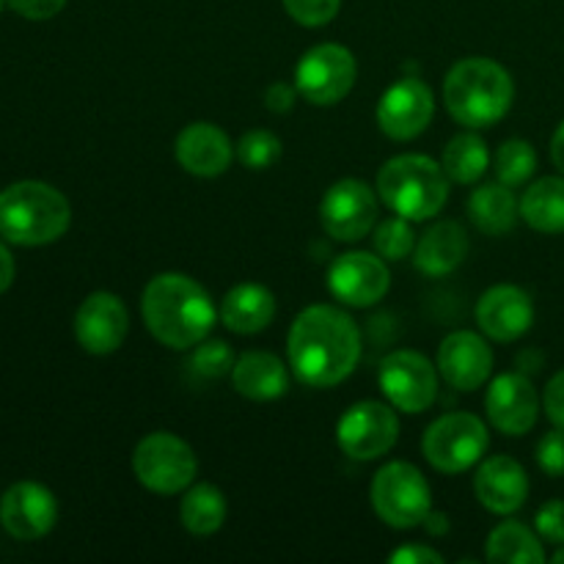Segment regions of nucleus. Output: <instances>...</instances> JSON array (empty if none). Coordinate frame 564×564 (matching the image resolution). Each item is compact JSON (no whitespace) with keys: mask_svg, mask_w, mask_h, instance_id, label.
I'll use <instances>...</instances> for the list:
<instances>
[{"mask_svg":"<svg viewBox=\"0 0 564 564\" xmlns=\"http://www.w3.org/2000/svg\"><path fill=\"white\" fill-rule=\"evenodd\" d=\"M375 512L391 529H416L433 512V494L413 463L394 460L386 463L372 479L369 488Z\"/></svg>","mask_w":564,"mask_h":564,"instance_id":"nucleus-6","label":"nucleus"},{"mask_svg":"<svg viewBox=\"0 0 564 564\" xmlns=\"http://www.w3.org/2000/svg\"><path fill=\"white\" fill-rule=\"evenodd\" d=\"M534 529L543 538V543L564 545V501H549L540 507L538 518H534Z\"/></svg>","mask_w":564,"mask_h":564,"instance_id":"nucleus-36","label":"nucleus"},{"mask_svg":"<svg viewBox=\"0 0 564 564\" xmlns=\"http://www.w3.org/2000/svg\"><path fill=\"white\" fill-rule=\"evenodd\" d=\"M521 218L540 235H564V176H543L529 185Z\"/></svg>","mask_w":564,"mask_h":564,"instance_id":"nucleus-26","label":"nucleus"},{"mask_svg":"<svg viewBox=\"0 0 564 564\" xmlns=\"http://www.w3.org/2000/svg\"><path fill=\"white\" fill-rule=\"evenodd\" d=\"M488 562L494 564H543V538L534 534L527 523L505 521L490 532Z\"/></svg>","mask_w":564,"mask_h":564,"instance_id":"nucleus-27","label":"nucleus"},{"mask_svg":"<svg viewBox=\"0 0 564 564\" xmlns=\"http://www.w3.org/2000/svg\"><path fill=\"white\" fill-rule=\"evenodd\" d=\"M551 562H554V564H564V545H560V551H556V554L551 556Z\"/></svg>","mask_w":564,"mask_h":564,"instance_id":"nucleus-43","label":"nucleus"},{"mask_svg":"<svg viewBox=\"0 0 564 564\" xmlns=\"http://www.w3.org/2000/svg\"><path fill=\"white\" fill-rule=\"evenodd\" d=\"M235 152L246 169L264 171L279 163L284 147H281V141L270 130H248L240 138V143H237Z\"/></svg>","mask_w":564,"mask_h":564,"instance_id":"nucleus-33","label":"nucleus"},{"mask_svg":"<svg viewBox=\"0 0 564 564\" xmlns=\"http://www.w3.org/2000/svg\"><path fill=\"white\" fill-rule=\"evenodd\" d=\"M72 207L47 182L25 180L0 191V235L14 246H47L66 235Z\"/></svg>","mask_w":564,"mask_h":564,"instance_id":"nucleus-4","label":"nucleus"},{"mask_svg":"<svg viewBox=\"0 0 564 564\" xmlns=\"http://www.w3.org/2000/svg\"><path fill=\"white\" fill-rule=\"evenodd\" d=\"M297 102V88L290 86V83L279 80L273 86H268L264 91V105H268L270 113H290Z\"/></svg>","mask_w":564,"mask_h":564,"instance_id":"nucleus-40","label":"nucleus"},{"mask_svg":"<svg viewBox=\"0 0 564 564\" xmlns=\"http://www.w3.org/2000/svg\"><path fill=\"white\" fill-rule=\"evenodd\" d=\"M375 251L380 253L389 262H400V259L411 257L413 248H416V237H413L411 220L402 218V215H391L383 224L375 226Z\"/></svg>","mask_w":564,"mask_h":564,"instance_id":"nucleus-31","label":"nucleus"},{"mask_svg":"<svg viewBox=\"0 0 564 564\" xmlns=\"http://www.w3.org/2000/svg\"><path fill=\"white\" fill-rule=\"evenodd\" d=\"M435 113V97L419 77H402L386 88L378 102V124L391 141H413L430 127Z\"/></svg>","mask_w":564,"mask_h":564,"instance_id":"nucleus-14","label":"nucleus"},{"mask_svg":"<svg viewBox=\"0 0 564 564\" xmlns=\"http://www.w3.org/2000/svg\"><path fill=\"white\" fill-rule=\"evenodd\" d=\"M380 391L402 413H424L438 397V369L416 350H394L380 364Z\"/></svg>","mask_w":564,"mask_h":564,"instance_id":"nucleus-11","label":"nucleus"},{"mask_svg":"<svg viewBox=\"0 0 564 564\" xmlns=\"http://www.w3.org/2000/svg\"><path fill=\"white\" fill-rule=\"evenodd\" d=\"M479 330L494 341H518L534 323V303L527 290L516 284H496L485 292L474 308Z\"/></svg>","mask_w":564,"mask_h":564,"instance_id":"nucleus-17","label":"nucleus"},{"mask_svg":"<svg viewBox=\"0 0 564 564\" xmlns=\"http://www.w3.org/2000/svg\"><path fill=\"white\" fill-rule=\"evenodd\" d=\"M543 411L545 416L554 422V427L564 430V369L562 372H556L554 378L549 380V386H545Z\"/></svg>","mask_w":564,"mask_h":564,"instance_id":"nucleus-37","label":"nucleus"},{"mask_svg":"<svg viewBox=\"0 0 564 564\" xmlns=\"http://www.w3.org/2000/svg\"><path fill=\"white\" fill-rule=\"evenodd\" d=\"M174 154L187 174L213 180V176L229 171L237 152L231 147L229 135L218 124H213V121H193V124H187L176 135Z\"/></svg>","mask_w":564,"mask_h":564,"instance_id":"nucleus-20","label":"nucleus"},{"mask_svg":"<svg viewBox=\"0 0 564 564\" xmlns=\"http://www.w3.org/2000/svg\"><path fill=\"white\" fill-rule=\"evenodd\" d=\"M474 494L485 510L496 512V516H512L527 505L529 477L518 460L507 455H494L477 468Z\"/></svg>","mask_w":564,"mask_h":564,"instance_id":"nucleus-21","label":"nucleus"},{"mask_svg":"<svg viewBox=\"0 0 564 564\" xmlns=\"http://www.w3.org/2000/svg\"><path fill=\"white\" fill-rule=\"evenodd\" d=\"M235 350H231L229 341L224 339H204L193 347L191 352V369L204 380L224 378V375H231L235 369Z\"/></svg>","mask_w":564,"mask_h":564,"instance_id":"nucleus-32","label":"nucleus"},{"mask_svg":"<svg viewBox=\"0 0 564 564\" xmlns=\"http://www.w3.org/2000/svg\"><path fill=\"white\" fill-rule=\"evenodd\" d=\"M551 160L560 169V174H564V121L556 127L554 138H551Z\"/></svg>","mask_w":564,"mask_h":564,"instance_id":"nucleus-42","label":"nucleus"},{"mask_svg":"<svg viewBox=\"0 0 564 564\" xmlns=\"http://www.w3.org/2000/svg\"><path fill=\"white\" fill-rule=\"evenodd\" d=\"M231 383L237 394L248 397L253 402L279 400L290 389V375H286L284 361L273 352L248 350L242 352L231 369Z\"/></svg>","mask_w":564,"mask_h":564,"instance_id":"nucleus-23","label":"nucleus"},{"mask_svg":"<svg viewBox=\"0 0 564 564\" xmlns=\"http://www.w3.org/2000/svg\"><path fill=\"white\" fill-rule=\"evenodd\" d=\"M11 281H14V259H11L9 248L0 242V295L9 290Z\"/></svg>","mask_w":564,"mask_h":564,"instance_id":"nucleus-41","label":"nucleus"},{"mask_svg":"<svg viewBox=\"0 0 564 564\" xmlns=\"http://www.w3.org/2000/svg\"><path fill=\"white\" fill-rule=\"evenodd\" d=\"M468 253V235L455 220H438L430 226L413 248V264L430 279L455 273Z\"/></svg>","mask_w":564,"mask_h":564,"instance_id":"nucleus-22","label":"nucleus"},{"mask_svg":"<svg viewBox=\"0 0 564 564\" xmlns=\"http://www.w3.org/2000/svg\"><path fill=\"white\" fill-rule=\"evenodd\" d=\"M147 330L169 350H193L215 328V303L196 279L185 273H160L141 297Z\"/></svg>","mask_w":564,"mask_h":564,"instance_id":"nucleus-2","label":"nucleus"},{"mask_svg":"<svg viewBox=\"0 0 564 564\" xmlns=\"http://www.w3.org/2000/svg\"><path fill=\"white\" fill-rule=\"evenodd\" d=\"M485 411H488L490 424L499 433L518 438L527 435L538 424L540 397L532 380L521 372H505L490 383L485 394Z\"/></svg>","mask_w":564,"mask_h":564,"instance_id":"nucleus-16","label":"nucleus"},{"mask_svg":"<svg viewBox=\"0 0 564 564\" xmlns=\"http://www.w3.org/2000/svg\"><path fill=\"white\" fill-rule=\"evenodd\" d=\"M494 171L496 180L507 187H518L527 180H532V174L538 171V152L529 141L521 138H512L505 141L494 154Z\"/></svg>","mask_w":564,"mask_h":564,"instance_id":"nucleus-30","label":"nucleus"},{"mask_svg":"<svg viewBox=\"0 0 564 564\" xmlns=\"http://www.w3.org/2000/svg\"><path fill=\"white\" fill-rule=\"evenodd\" d=\"M468 215H471L474 226L479 231H485L490 237H501L516 229L521 204L516 202L510 187L496 180L488 182V185H479L471 193V198H468Z\"/></svg>","mask_w":564,"mask_h":564,"instance_id":"nucleus-25","label":"nucleus"},{"mask_svg":"<svg viewBox=\"0 0 564 564\" xmlns=\"http://www.w3.org/2000/svg\"><path fill=\"white\" fill-rule=\"evenodd\" d=\"M397 438H400V419L391 402L389 405L375 400L356 402L341 413L336 424V444L350 460H378L394 449Z\"/></svg>","mask_w":564,"mask_h":564,"instance_id":"nucleus-10","label":"nucleus"},{"mask_svg":"<svg viewBox=\"0 0 564 564\" xmlns=\"http://www.w3.org/2000/svg\"><path fill=\"white\" fill-rule=\"evenodd\" d=\"M58 501L44 485L17 482L0 499V523L14 540H39L55 527Z\"/></svg>","mask_w":564,"mask_h":564,"instance_id":"nucleus-18","label":"nucleus"},{"mask_svg":"<svg viewBox=\"0 0 564 564\" xmlns=\"http://www.w3.org/2000/svg\"><path fill=\"white\" fill-rule=\"evenodd\" d=\"M0 11H3V0H0Z\"/></svg>","mask_w":564,"mask_h":564,"instance_id":"nucleus-44","label":"nucleus"},{"mask_svg":"<svg viewBox=\"0 0 564 564\" xmlns=\"http://www.w3.org/2000/svg\"><path fill=\"white\" fill-rule=\"evenodd\" d=\"M538 466L549 477H564V430L545 433L538 444Z\"/></svg>","mask_w":564,"mask_h":564,"instance_id":"nucleus-35","label":"nucleus"},{"mask_svg":"<svg viewBox=\"0 0 564 564\" xmlns=\"http://www.w3.org/2000/svg\"><path fill=\"white\" fill-rule=\"evenodd\" d=\"M490 444L488 427L474 413H444L427 427L422 441L424 457L441 474H463L482 460Z\"/></svg>","mask_w":564,"mask_h":564,"instance_id":"nucleus-8","label":"nucleus"},{"mask_svg":"<svg viewBox=\"0 0 564 564\" xmlns=\"http://www.w3.org/2000/svg\"><path fill=\"white\" fill-rule=\"evenodd\" d=\"M444 165L427 154H397L378 171V193L386 207L411 224L435 218L449 198Z\"/></svg>","mask_w":564,"mask_h":564,"instance_id":"nucleus-5","label":"nucleus"},{"mask_svg":"<svg viewBox=\"0 0 564 564\" xmlns=\"http://www.w3.org/2000/svg\"><path fill=\"white\" fill-rule=\"evenodd\" d=\"M275 317V297L262 284H237L220 301V323L240 336H253Z\"/></svg>","mask_w":564,"mask_h":564,"instance_id":"nucleus-24","label":"nucleus"},{"mask_svg":"<svg viewBox=\"0 0 564 564\" xmlns=\"http://www.w3.org/2000/svg\"><path fill=\"white\" fill-rule=\"evenodd\" d=\"M438 372L452 389L477 391L494 372V350L485 336L455 330L438 347Z\"/></svg>","mask_w":564,"mask_h":564,"instance_id":"nucleus-19","label":"nucleus"},{"mask_svg":"<svg viewBox=\"0 0 564 564\" xmlns=\"http://www.w3.org/2000/svg\"><path fill=\"white\" fill-rule=\"evenodd\" d=\"M130 334V314L124 301L113 292H94L75 314L77 345L91 356H110L124 345Z\"/></svg>","mask_w":564,"mask_h":564,"instance_id":"nucleus-15","label":"nucleus"},{"mask_svg":"<svg viewBox=\"0 0 564 564\" xmlns=\"http://www.w3.org/2000/svg\"><path fill=\"white\" fill-rule=\"evenodd\" d=\"M6 3L25 20H50V17L61 14L66 0H6Z\"/></svg>","mask_w":564,"mask_h":564,"instance_id":"nucleus-38","label":"nucleus"},{"mask_svg":"<svg viewBox=\"0 0 564 564\" xmlns=\"http://www.w3.org/2000/svg\"><path fill=\"white\" fill-rule=\"evenodd\" d=\"M286 352L301 383L312 389H334L356 372L361 358V330L347 312L317 303L295 317Z\"/></svg>","mask_w":564,"mask_h":564,"instance_id":"nucleus-1","label":"nucleus"},{"mask_svg":"<svg viewBox=\"0 0 564 564\" xmlns=\"http://www.w3.org/2000/svg\"><path fill=\"white\" fill-rule=\"evenodd\" d=\"M286 14L306 28H323L339 14L341 0H281Z\"/></svg>","mask_w":564,"mask_h":564,"instance_id":"nucleus-34","label":"nucleus"},{"mask_svg":"<svg viewBox=\"0 0 564 564\" xmlns=\"http://www.w3.org/2000/svg\"><path fill=\"white\" fill-rule=\"evenodd\" d=\"M325 235L339 242H358L378 224V196L361 180H341L325 191L319 202Z\"/></svg>","mask_w":564,"mask_h":564,"instance_id":"nucleus-12","label":"nucleus"},{"mask_svg":"<svg viewBox=\"0 0 564 564\" xmlns=\"http://www.w3.org/2000/svg\"><path fill=\"white\" fill-rule=\"evenodd\" d=\"M516 99L510 72L494 58L457 61L444 80V105L457 124L485 130L505 119Z\"/></svg>","mask_w":564,"mask_h":564,"instance_id":"nucleus-3","label":"nucleus"},{"mask_svg":"<svg viewBox=\"0 0 564 564\" xmlns=\"http://www.w3.org/2000/svg\"><path fill=\"white\" fill-rule=\"evenodd\" d=\"M444 165L446 176L457 185H474L485 176L490 165V154H488V143L482 141L474 132H460V135L452 138L444 149Z\"/></svg>","mask_w":564,"mask_h":564,"instance_id":"nucleus-29","label":"nucleus"},{"mask_svg":"<svg viewBox=\"0 0 564 564\" xmlns=\"http://www.w3.org/2000/svg\"><path fill=\"white\" fill-rule=\"evenodd\" d=\"M389 562L391 564H441L444 562V556H441L435 549H430V545L408 543L402 545V549L391 551Z\"/></svg>","mask_w":564,"mask_h":564,"instance_id":"nucleus-39","label":"nucleus"},{"mask_svg":"<svg viewBox=\"0 0 564 564\" xmlns=\"http://www.w3.org/2000/svg\"><path fill=\"white\" fill-rule=\"evenodd\" d=\"M356 55L345 44L325 42L306 50L295 66V88L317 108L341 102L356 86Z\"/></svg>","mask_w":564,"mask_h":564,"instance_id":"nucleus-9","label":"nucleus"},{"mask_svg":"<svg viewBox=\"0 0 564 564\" xmlns=\"http://www.w3.org/2000/svg\"><path fill=\"white\" fill-rule=\"evenodd\" d=\"M180 518L187 532L196 538H209L226 521V496L209 482L191 485L182 496Z\"/></svg>","mask_w":564,"mask_h":564,"instance_id":"nucleus-28","label":"nucleus"},{"mask_svg":"<svg viewBox=\"0 0 564 564\" xmlns=\"http://www.w3.org/2000/svg\"><path fill=\"white\" fill-rule=\"evenodd\" d=\"M391 286V273L383 257L367 251H347L330 262L328 290L336 301L352 308L375 306L386 297Z\"/></svg>","mask_w":564,"mask_h":564,"instance_id":"nucleus-13","label":"nucleus"},{"mask_svg":"<svg viewBox=\"0 0 564 564\" xmlns=\"http://www.w3.org/2000/svg\"><path fill=\"white\" fill-rule=\"evenodd\" d=\"M132 471H135L138 482L152 494L174 496L191 488L198 474V460L187 441L160 430V433L147 435L135 446Z\"/></svg>","mask_w":564,"mask_h":564,"instance_id":"nucleus-7","label":"nucleus"}]
</instances>
